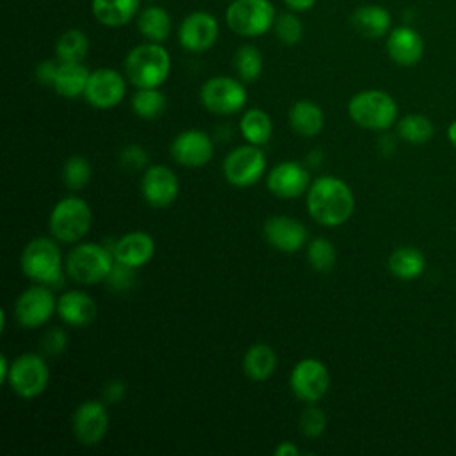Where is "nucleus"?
I'll use <instances>...</instances> for the list:
<instances>
[{
    "label": "nucleus",
    "mask_w": 456,
    "mask_h": 456,
    "mask_svg": "<svg viewBox=\"0 0 456 456\" xmlns=\"http://www.w3.org/2000/svg\"><path fill=\"white\" fill-rule=\"evenodd\" d=\"M422 37L410 27H397L387 39V52L390 59L399 66H411L422 57Z\"/></svg>",
    "instance_id": "4be33fe9"
},
{
    "label": "nucleus",
    "mask_w": 456,
    "mask_h": 456,
    "mask_svg": "<svg viewBox=\"0 0 456 456\" xmlns=\"http://www.w3.org/2000/svg\"><path fill=\"white\" fill-rule=\"evenodd\" d=\"M114 262L112 249L94 242H82L68 253L64 267L73 281L80 285H94L105 281Z\"/></svg>",
    "instance_id": "20e7f679"
},
{
    "label": "nucleus",
    "mask_w": 456,
    "mask_h": 456,
    "mask_svg": "<svg viewBox=\"0 0 456 456\" xmlns=\"http://www.w3.org/2000/svg\"><path fill=\"white\" fill-rule=\"evenodd\" d=\"M89 50L87 36L78 28L66 30L55 43V55L59 62H82Z\"/></svg>",
    "instance_id": "7c9ffc66"
},
{
    "label": "nucleus",
    "mask_w": 456,
    "mask_h": 456,
    "mask_svg": "<svg viewBox=\"0 0 456 456\" xmlns=\"http://www.w3.org/2000/svg\"><path fill=\"white\" fill-rule=\"evenodd\" d=\"M274 32L276 37L283 43V45H296L301 41L303 37V25L301 21L294 16V14H280L274 20Z\"/></svg>",
    "instance_id": "e433bc0d"
},
{
    "label": "nucleus",
    "mask_w": 456,
    "mask_h": 456,
    "mask_svg": "<svg viewBox=\"0 0 456 456\" xmlns=\"http://www.w3.org/2000/svg\"><path fill=\"white\" fill-rule=\"evenodd\" d=\"M239 126H240L242 137L249 144L264 146L265 142H269V139L273 135V121H271L269 114L262 109L246 110L240 118Z\"/></svg>",
    "instance_id": "c85d7f7f"
},
{
    "label": "nucleus",
    "mask_w": 456,
    "mask_h": 456,
    "mask_svg": "<svg viewBox=\"0 0 456 456\" xmlns=\"http://www.w3.org/2000/svg\"><path fill=\"white\" fill-rule=\"evenodd\" d=\"M148 2H153V0H148Z\"/></svg>",
    "instance_id": "09e8293b"
},
{
    "label": "nucleus",
    "mask_w": 456,
    "mask_h": 456,
    "mask_svg": "<svg viewBox=\"0 0 456 456\" xmlns=\"http://www.w3.org/2000/svg\"><path fill=\"white\" fill-rule=\"evenodd\" d=\"M126 93V82L116 69L100 68L91 71L86 87V100L96 109H112L121 103Z\"/></svg>",
    "instance_id": "ddd939ff"
},
{
    "label": "nucleus",
    "mask_w": 456,
    "mask_h": 456,
    "mask_svg": "<svg viewBox=\"0 0 456 456\" xmlns=\"http://www.w3.org/2000/svg\"><path fill=\"white\" fill-rule=\"evenodd\" d=\"M233 66H235V71L240 80H244V82L256 80L260 77L262 66H264L260 50L253 45L239 46L233 55Z\"/></svg>",
    "instance_id": "473e14b6"
},
{
    "label": "nucleus",
    "mask_w": 456,
    "mask_h": 456,
    "mask_svg": "<svg viewBox=\"0 0 456 456\" xmlns=\"http://www.w3.org/2000/svg\"><path fill=\"white\" fill-rule=\"evenodd\" d=\"M57 314L66 324L82 328L96 319L98 306L84 290H68L57 299Z\"/></svg>",
    "instance_id": "412c9836"
},
{
    "label": "nucleus",
    "mask_w": 456,
    "mask_h": 456,
    "mask_svg": "<svg viewBox=\"0 0 456 456\" xmlns=\"http://www.w3.org/2000/svg\"><path fill=\"white\" fill-rule=\"evenodd\" d=\"M349 118L367 130H387L397 116L394 98L383 91L369 89L356 93L347 103Z\"/></svg>",
    "instance_id": "423d86ee"
},
{
    "label": "nucleus",
    "mask_w": 456,
    "mask_h": 456,
    "mask_svg": "<svg viewBox=\"0 0 456 456\" xmlns=\"http://www.w3.org/2000/svg\"><path fill=\"white\" fill-rule=\"evenodd\" d=\"M326 424H328V419L324 411L319 406H315V403L305 408L299 417V429L308 438H315L322 435L326 429Z\"/></svg>",
    "instance_id": "4c0bfd02"
},
{
    "label": "nucleus",
    "mask_w": 456,
    "mask_h": 456,
    "mask_svg": "<svg viewBox=\"0 0 456 456\" xmlns=\"http://www.w3.org/2000/svg\"><path fill=\"white\" fill-rule=\"evenodd\" d=\"M68 347V337L66 331L61 328H50L41 337V354L46 356H59Z\"/></svg>",
    "instance_id": "ea45409f"
},
{
    "label": "nucleus",
    "mask_w": 456,
    "mask_h": 456,
    "mask_svg": "<svg viewBox=\"0 0 456 456\" xmlns=\"http://www.w3.org/2000/svg\"><path fill=\"white\" fill-rule=\"evenodd\" d=\"M21 271L36 283L48 285L52 289L64 285L62 256L55 239L36 237L21 251Z\"/></svg>",
    "instance_id": "f03ea898"
},
{
    "label": "nucleus",
    "mask_w": 456,
    "mask_h": 456,
    "mask_svg": "<svg viewBox=\"0 0 456 456\" xmlns=\"http://www.w3.org/2000/svg\"><path fill=\"white\" fill-rule=\"evenodd\" d=\"M292 394L308 404L322 399L330 388V372L321 360L303 358L290 372Z\"/></svg>",
    "instance_id": "f8f14e48"
},
{
    "label": "nucleus",
    "mask_w": 456,
    "mask_h": 456,
    "mask_svg": "<svg viewBox=\"0 0 456 456\" xmlns=\"http://www.w3.org/2000/svg\"><path fill=\"white\" fill-rule=\"evenodd\" d=\"M203 107L217 116H232L239 112L248 100L242 82L232 77H212L200 89Z\"/></svg>",
    "instance_id": "1a4fd4ad"
},
{
    "label": "nucleus",
    "mask_w": 456,
    "mask_h": 456,
    "mask_svg": "<svg viewBox=\"0 0 456 456\" xmlns=\"http://www.w3.org/2000/svg\"><path fill=\"white\" fill-rule=\"evenodd\" d=\"M135 267L114 262L109 276L105 278L107 289L112 292H126L135 285Z\"/></svg>",
    "instance_id": "58836bf2"
},
{
    "label": "nucleus",
    "mask_w": 456,
    "mask_h": 456,
    "mask_svg": "<svg viewBox=\"0 0 456 456\" xmlns=\"http://www.w3.org/2000/svg\"><path fill=\"white\" fill-rule=\"evenodd\" d=\"M73 435L82 445H96L103 440L109 428V413L103 403L86 401L73 413Z\"/></svg>",
    "instance_id": "4468645a"
},
{
    "label": "nucleus",
    "mask_w": 456,
    "mask_h": 456,
    "mask_svg": "<svg viewBox=\"0 0 456 456\" xmlns=\"http://www.w3.org/2000/svg\"><path fill=\"white\" fill-rule=\"evenodd\" d=\"M242 369L249 379L265 381L276 370L274 349L267 344H253L242 358Z\"/></svg>",
    "instance_id": "bb28decb"
},
{
    "label": "nucleus",
    "mask_w": 456,
    "mask_h": 456,
    "mask_svg": "<svg viewBox=\"0 0 456 456\" xmlns=\"http://www.w3.org/2000/svg\"><path fill=\"white\" fill-rule=\"evenodd\" d=\"M180 191L178 176L164 164L146 167L141 180V192L144 200L155 208L169 207Z\"/></svg>",
    "instance_id": "a211bd4d"
},
{
    "label": "nucleus",
    "mask_w": 456,
    "mask_h": 456,
    "mask_svg": "<svg viewBox=\"0 0 456 456\" xmlns=\"http://www.w3.org/2000/svg\"><path fill=\"white\" fill-rule=\"evenodd\" d=\"M219 36L217 20L203 11L191 12L178 28V41L189 52H207L212 48Z\"/></svg>",
    "instance_id": "2eb2a0df"
},
{
    "label": "nucleus",
    "mask_w": 456,
    "mask_h": 456,
    "mask_svg": "<svg viewBox=\"0 0 456 456\" xmlns=\"http://www.w3.org/2000/svg\"><path fill=\"white\" fill-rule=\"evenodd\" d=\"M137 28L148 41L162 43L171 32V18L162 7L150 5L139 12Z\"/></svg>",
    "instance_id": "cd10ccee"
},
{
    "label": "nucleus",
    "mask_w": 456,
    "mask_h": 456,
    "mask_svg": "<svg viewBox=\"0 0 456 456\" xmlns=\"http://www.w3.org/2000/svg\"><path fill=\"white\" fill-rule=\"evenodd\" d=\"M265 167V155L256 144L237 146L223 160V175L233 187H251L262 178Z\"/></svg>",
    "instance_id": "9d476101"
},
{
    "label": "nucleus",
    "mask_w": 456,
    "mask_h": 456,
    "mask_svg": "<svg viewBox=\"0 0 456 456\" xmlns=\"http://www.w3.org/2000/svg\"><path fill=\"white\" fill-rule=\"evenodd\" d=\"M48 381L50 370L43 354L23 353L12 360L7 385L16 395L23 399H34L46 390Z\"/></svg>",
    "instance_id": "6e6552de"
},
{
    "label": "nucleus",
    "mask_w": 456,
    "mask_h": 456,
    "mask_svg": "<svg viewBox=\"0 0 456 456\" xmlns=\"http://www.w3.org/2000/svg\"><path fill=\"white\" fill-rule=\"evenodd\" d=\"M171 71V57L160 43H144L132 48L125 59V73L135 87H159Z\"/></svg>",
    "instance_id": "7ed1b4c3"
},
{
    "label": "nucleus",
    "mask_w": 456,
    "mask_h": 456,
    "mask_svg": "<svg viewBox=\"0 0 456 456\" xmlns=\"http://www.w3.org/2000/svg\"><path fill=\"white\" fill-rule=\"evenodd\" d=\"M264 237L278 251L296 253L305 246L308 232L299 219L289 216H273L264 223Z\"/></svg>",
    "instance_id": "6ab92c4d"
},
{
    "label": "nucleus",
    "mask_w": 456,
    "mask_h": 456,
    "mask_svg": "<svg viewBox=\"0 0 456 456\" xmlns=\"http://www.w3.org/2000/svg\"><path fill=\"white\" fill-rule=\"evenodd\" d=\"M297 454H301V451L292 442H280L278 447L274 449V456H297Z\"/></svg>",
    "instance_id": "c03bdc74"
},
{
    "label": "nucleus",
    "mask_w": 456,
    "mask_h": 456,
    "mask_svg": "<svg viewBox=\"0 0 456 456\" xmlns=\"http://www.w3.org/2000/svg\"><path fill=\"white\" fill-rule=\"evenodd\" d=\"M94 18L105 27H123L139 11V0H91Z\"/></svg>",
    "instance_id": "b1692460"
},
{
    "label": "nucleus",
    "mask_w": 456,
    "mask_h": 456,
    "mask_svg": "<svg viewBox=\"0 0 456 456\" xmlns=\"http://www.w3.org/2000/svg\"><path fill=\"white\" fill-rule=\"evenodd\" d=\"M397 132L404 141H408L411 144H422L431 139L433 125L428 118H424L420 114H408L399 121Z\"/></svg>",
    "instance_id": "f704fd0d"
},
{
    "label": "nucleus",
    "mask_w": 456,
    "mask_h": 456,
    "mask_svg": "<svg viewBox=\"0 0 456 456\" xmlns=\"http://www.w3.org/2000/svg\"><path fill=\"white\" fill-rule=\"evenodd\" d=\"M59 71V64L55 61H43L36 68V78L43 86H52L55 84V77Z\"/></svg>",
    "instance_id": "79ce46f5"
},
{
    "label": "nucleus",
    "mask_w": 456,
    "mask_h": 456,
    "mask_svg": "<svg viewBox=\"0 0 456 456\" xmlns=\"http://www.w3.org/2000/svg\"><path fill=\"white\" fill-rule=\"evenodd\" d=\"M132 109L142 119H157L166 110V96L159 87H137L132 96Z\"/></svg>",
    "instance_id": "2f4dec72"
},
{
    "label": "nucleus",
    "mask_w": 456,
    "mask_h": 456,
    "mask_svg": "<svg viewBox=\"0 0 456 456\" xmlns=\"http://www.w3.org/2000/svg\"><path fill=\"white\" fill-rule=\"evenodd\" d=\"M353 28L363 37H381L390 28V14L381 5H362L351 16Z\"/></svg>",
    "instance_id": "5701e85b"
},
{
    "label": "nucleus",
    "mask_w": 456,
    "mask_h": 456,
    "mask_svg": "<svg viewBox=\"0 0 456 456\" xmlns=\"http://www.w3.org/2000/svg\"><path fill=\"white\" fill-rule=\"evenodd\" d=\"M214 155V142L203 130H183L171 142V157L185 167H201Z\"/></svg>",
    "instance_id": "dca6fc26"
},
{
    "label": "nucleus",
    "mask_w": 456,
    "mask_h": 456,
    "mask_svg": "<svg viewBox=\"0 0 456 456\" xmlns=\"http://www.w3.org/2000/svg\"><path fill=\"white\" fill-rule=\"evenodd\" d=\"M447 135H449V141L456 146V121L449 126V132H447Z\"/></svg>",
    "instance_id": "de8ad7c7"
},
{
    "label": "nucleus",
    "mask_w": 456,
    "mask_h": 456,
    "mask_svg": "<svg viewBox=\"0 0 456 456\" xmlns=\"http://www.w3.org/2000/svg\"><path fill=\"white\" fill-rule=\"evenodd\" d=\"M91 221L93 214L86 200L78 196H66L53 205L48 226L55 240L64 244H75L86 237L91 228Z\"/></svg>",
    "instance_id": "39448f33"
},
{
    "label": "nucleus",
    "mask_w": 456,
    "mask_h": 456,
    "mask_svg": "<svg viewBox=\"0 0 456 456\" xmlns=\"http://www.w3.org/2000/svg\"><path fill=\"white\" fill-rule=\"evenodd\" d=\"M289 121L296 134L314 137L324 128V112L310 100H297L289 110Z\"/></svg>",
    "instance_id": "393cba45"
},
{
    "label": "nucleus",
    "mask_w": 456,
    "mask_h": 456,
    "mask_svg": "<svg viewBox=\"0 0 456 456\" xmlns=\"http://www.w3.org/2000/svg\"><path fill=\"white\" fill-rule=\"evenodd\" d=\"M224 18L232 32L244 37H258L274 25L276 14L269 0H233Z\"/></svg>",
    "instance_id": "0eeeda50"
},
{
    "label": "nucleus",
    "mask_w": 456,
    "mask_h": 456,
    "mask_svg": "<svg viewBox=\"0 0 456 456\" xmlns=\"http://www.w3.org/2000/svg\"><path fill=\"white\" fill-rule=\"evenodd\" d=\"M125 394H126V387H125V381L121 379H110L103 387V399L107 403H119L123 401Z\"/></svg>",
    "instance_id": "37998d69"
},
{
    "label": "nucleus",
    "mask_w": 456,
    "mask_h": 456,
    "mask_svg": "<svg viewBox=\"0 0 456 456\" xmlns=\"http://www.w3.org/2000/svg\"><path fill=\"white\" fill-rule=\"evenodd\" d=\"M62 180L68 189L80 191L91 180V164L82 155H71L62 167Z\"/></svg>",
    "instance_id": "c9c22d12"
},
{
    "label": "nucleus",
    "mask_w": 456,
    "mask_h": 456,
    "mask_svg": "<svg viewBox=\"0 0 456 456\" xmlns=\"http://www.w3.org/2000/svg\"><path fill=\"white\" fill-rule=\"evenodd\" d=\"M283 2L287 4V7H290L296 12H305L312 9L315 4V0H283Z\"/></svg>",
    "instance_id": "a18cd8bd"
},
{
    "label": "nucleus",
    "mask_w": 456,
    "mask_h": 456,
    "mask_svg": "<svg viewBox=\"0 0 456 456\" xmlns=\"http://www.w3.org/2000/svg\"><path fill=\"white\" fill-rule=\"evenodd\" d=\"M91 71L82 62H59L53 89L64 98H77L86 93Z\"/></svg>",
    "instance_id": "a878e982"
},
{
    "label": "nucleus",
    "mask_w": 456,
    "mask_h": 456,
    "mask_svg": "<svg viewBox=\"0 0 456 456\" xmlns=\"http://www.w3.org/2000/svg\"><path fill=\"white\" fill-rule=\"evenodd\" d=\"M116 262L126 264L130 267H141L153 258L155 240L146 232H128L114 242L112 248Z\"/></svg>",
    "instance_id": "aec40b11"
},
{
    "label": "nucleus",
    "mask_w": 456,
    "mask_h": 456,
    "mask_svg": "<svg viewBox=\"0 0 456 456\" xmlns=\"http://www.w3.org/2000/svg\"><path fill=\"white\" fill-rule=\"evenodd\" d=\"M310 173L299 162L285 160L276 164L267 175V189L281 200L299 198L310 187Z\"/></svg>",
    "instance_id": "f3484780"
},
{
    "label": "nucleus",
    "mask_w": 456,
    "mask_h": 456,
    "mask_svg": "<svg viewBox=\"0 0 456 456\" xmlns=\"http://www.w3.org/2000/svg\"><path fill=\"white\" fill-rule=\"evenodd\" d=\"M119 164L126 169H142L148 166V153L139 144H128L119 153Z\"/></svg>",
    "instance_id": "a19ab883"
},
{
    "label": "nucleus",
    "mask_w": 456,
    "mask_h": 456,
    "mask_svg": "<svg viewBox=\"0 0 456 456\" xmlns=\"http://www.w3.org/2000/svg\"><path fill=\"white\" fill-rule=\"evenodd\" d=\"M306 208L315 223L322 226H340L353 216L354 196L344 180L337 176H319L306 191Z\"/></svg>",
    "instance_id": "f257e3e1"
},
{
    "label": "nucleus",
    "mask_w": 456,
    "mask_h": 456,
    "mask_svg": "<svg viewBox=\"0 0 456 456\" xmlns=\"http://www.w3.org/2000/svg\"><path fill=\"white\" fill-rule=\"evenodd\" d=\"M55 312L57 299L52 292V287L41 283L25 289L14 303L16 321L27 330H36L46 324Z\"/></svg>",
    "instance_id": "9b49d317"
},
{
    "label": "nucleus",
    "mask_w": 456,
    "mask_h": 456,
    "mask_svg": "<svg viewBox=\"0 0 456 456\" xmlns=\"http://www.w3.org/2000/svg\"><path fill=\"white\" fill-rule=\"evenodd\" d=\"M306 258L314 271L317 273H330L335 267L337 251L326 237H315L308 242L306 248Z\"/></svg>",
    "instance_id": "72a5a7b5"
},
{
    "label": "nucleus",
    "mask_w": 456,
    "mask_h": 456,
    "mask_svg": "<svg viewBox=\"0 0 456 456\" xmlns=\"http://www.w3.org/2000/svg\"><path fill=\"white\" fill-rule=\"evenodd\" d=\"M0 365H2V370H0V374H2V381H4V383H7L9 370H11V363L7 362L5 354H2V358H0Z\"/></svg>",
    "instance_id": "49530a36"
},
{
    "label": "nucleus",
    "mask_w": 456,
    "mask_h": 456,
    "mask_svg": "<svg viewBox=\"0 0 456 456\" xmlns=\"http://www.w3.org/2000/svg\"><path fill=\"white\" fill-rule=\"evenodd\" d=\"M388 269L401 280H413L424 271V256L415 248H397L388 256Z\"/></svg>",
    "instance_id": "c756f323"
}]
</instances>
